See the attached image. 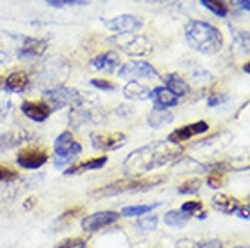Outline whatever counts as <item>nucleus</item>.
<instances>
[{
    "mask_svg": "<svg viewBox=\"0 0 250 248\" xmlns=\"http://www.w3.org/2000/svg\"><path fill=\"white\" fill-rule=\"evenodd\" d=\"M53 7H65V6H83L87 4L85 0H45Z\"/></svg>",
    "mask_w": 250,
    "mask_h": 248,
    "instance_id": "c756f323",
    "label": "nucleus"
},
{
    "mask_svg": "<svg viewBox=\"0 0 250 248\" xmlns=\"http://www.w3.org/2000/svg\"><path fill=\"white\" fill-rule=\"evenodd\" d=\"M19 132H6L4 136L0 138V145H2V149H9V147H15V145H19V143H22L25 140V136L22 134V136H17Z\"/></svg>",
    "mask_w": 250,
    "mask_h": 248,
    "instance_id": "a878e982",
    "label": "nucleus"
},
{
    "mask_svg": "<svg viewBox=\"0 0 250 248\" xmlns=\"http://www.w3.org/2000/svg\"><path fill=\"white\" fill-rule=\"evenodd\" d=\"M150 93H152V91H150L149 87L144 85V83H140V82H129V83L124 87L125 98L134 100V102H142V100L150 98Z\"/></svg>",
    "mask_w": 250,
    "mask_h": 248,
    "instance_id": "6ab92c4d",
    "label": "nucleus"
},
{
    "mask_svg": "<svg viewBox=\"0 0 250 248\" xmlns=\"http://www.w3.org/2000/svg\"><path fill=\"white\" fill-rule=\"evenodd\" d=\"M201 208H203V205H201V201H187V203H183L182 207V212H185V214H196V212H200Z\"/></svg>",
    "mask_w": 250,
    "mask_h": 248,
    "instance_id": "473e14b6",
    "label": "nucleus"
},
{
    "mask_svg": "<svg viewBox=\"0 0 250 248\" xmlns=\"http://www.w3.org/2000/svg\"><path fill=\"white\" fill-rule=\"evenodd\" d=\"M236 248H249V247H236Z\"/></svg>",
    "mask_w": 250,
    "mask_h": 248,
    "instance_id": "79ce46f5",
    "label": "nucleus"
},
{
    "mask_svg": "<svg viewBox=\"0 0 250 248\" xmlns=\"http://www.w3.org/2000/svg\"><path fill=\"white\" fill-rule=\"evenodd\" d=\"M158 205H134V207H125L122 210V216L125 217H138V216H145L149 214L150 210H154Z\"/></svg>",
    "mask_w": 250,
    "mask_h": 248,
    "instance_id": "393cba45",
    "label": "nucleus"
},
{
    "mask_svg": "<svg viewBox=\"0 0 250 248\" xmlns=\"http://www.w3.org/2000/svg\"><path fill=\"white\" fill-rule=\"evenodd\" d=\"M163 183V178H147V176H140V178H125V180L114 181L111 185H105L91 192L94 198H111V196H118L125 192H144L149 190L152 186H158Z\"/></svg>",
    "mask_w": 250,
    "mask_h": 248,
    "instance_id": "7ed1b4c3",
    "label": "nucleus"
},
{
    "mask_svg": "<svg viewBox=\"0 0 250 248\" xmlns=\"http://www.w3.org/2000/svg\"><path fill=\"white\" fill-rule=\"evenodd\" d=\"M182 152L183 149L176 143H149L127 156L124 163V172L127 174V178H140L142 174H147L154 168H160L167 163L174 162L176 158L182 156Z\"/></svg>",
    "mask_w": 250,
    "mask_h": 248,
    "instance_id": "f257e3e1",
    "label": "nucleus"
},
{
    "mask_svg": "<svg viewBox=\"0 0 250 248\" xmlns=\"http://www.w3.org/2000/svg\"><path fill=\"white\" fill-rule=\"evenodd\" d=\"M165 83H167V89H169V91L174 94V96H178V98H180V96H183V94L188 91L187 82L183 80L180 75H176V73L165 76Z\"/></svg>",
    "mask_w": 250,
    "mask_h": 248,
    "instance_id": "4be33fe9",
    "label": "nucleus"
},
{
    "mask_svg": "<svg viewBox=\"0 0 250 248\" xmlns=\"http://www.w3.org/2000/svg\"><path fill=\"white\" fill-rule=\"evenodd\" d=\"M80 248H85V247H80Z\"/></svg>",
    "mask_w": 250,
    "mask_h": 248,
    "instance_id": "37998d69",
    "label": "nucleus"
},
{
    "mask_svg": "<svg viewBox=\"0 0 250 248\" xmlns=\"http://www.w3.org/2000/svg\"><path fill=\"white\" fill-rule=\"evenodd\" d=\"M232 4L238 7V9H241V11H249L250 9L249 0H232Z\"/></svg>",
    "mask_w": 250,
    "mask_h": 248,
    "instance_id": "4c0bfd02",
    "label": "nucleus"
},
{
    "mask_svg": "<svg viewBox=\"0 0 250 248\" xmlns=\"http://www.w3.org/2000/svg\"><path fill=\"white\" fill-rule=\"evenodd\" d=\"M9 62V55L4 53V51H0V63H7Z\"/></svg>",
    "mask_w": 250,
    "mask_h": 248,
    "instance_id": "58836bf2",
    "label": "nucleus"
},
{
    "mask_svg": "<svg viewBox=\"0 0 250 248\" xmlns=\"http://www.w3.org/2000/svg\"><path fill=\"white\" fill-rule=\"evenodd\" d=\"M214 208L223 214H238L239 208H243L245 205H241L238 199L232 198V196H227V194H216L212 199Z\"/></svg>",
    "mask_w": 250,
    "mask_h": 248,
    "instance_id": "2eb2a0df",
    "label": "nucleus"
},
{
    "mask_svg": "<svg viewBox=\"0 0 250 248\" xmlns=\"http://www.w3.org/2000/svg\"><path fill=\"white\" fill-rule=\"evenodd\" d=\"M104 25L116 35H132L134 31L142 29L144 24H142V20L132 17V15H120V17H114L111 20H104Z\"/></svg>",
    "mask_w": 250,
    "mask_h": 248,
    "instance_id": "423d86ee",
    "label": "nucleus"
},
{
    "mask_svg": "<svg viewBox=\"0 0 250 248\" xmlns=\"http://www.w3.org/2000/svg\"><path fill=\"white\" fill-rule=\"evenodd\" d=\"M47 162V152L42 149H24L17 154V163L24 168H40Z\"/></svg>",
    "mask_w": 250,
    "mask_h": 248,
    "instance_id": "9b49d317",
    "label": "nucleus"
},
{
    "mask_svg": "<svg viewBox=\"0 0 250 248\" xmlns=\"http://www.w3.org/2000/svg\"><path fill=\"white\" fill-rule=\"evenodd\" d=\"M196 248H223V243L219 241V239H208V241L198 243Z\"/></svg>",
    "mask_w": 250,
    "mask_h": 248,
    "instance_id": "c9c22d12",
    "label": "nucleus"
},
{
    "mask_svg": "<svg viewBox=\"0 0 250 248\" xmlns=\"http://www.w3.org/2000/svg\"><path fill=\"white\" fill-rule=\"evenodd\" d=\"M35 201H37V199H35V198H29V199H27V201H25V208H33V203H35Z\"/></svg>",
    "mask_w": 250,
    "mask_h": 248,
    "instance_id": "ea45409f",
    "label": "nucleus"
},
{
    "mask_svg": "<svg viewBox=\"0 0 250 248\" xmlns=\"http://www.w3.org/2000/svg\"><path fill=\"white\" fill-rule=\"evenodd\" d=\"M116 219H118V214L113 210L94 212V214L82 219V228L85 232H96V230L105 228L109 225L116 223Z\"/></svg>",
    "mask_w": 250,
    "mask_h": 248,
    "instance_id": "1a4fd4ad",
    "label": "nucleus"
},
{
    "mask_svg": "<svg viewBox=\"0 0 250 248\" xmlns=\"http://www.w3.org/2000/svg\"><path fill=\"white\" fill-rule=\"evenodd\" d=\"M200 185H201L200 180H188V181H185L183 185H180L178 192L180 194H196V192H200Z\"/></svg>",
    "mask_w": 250,
    "mask_h": 248,
    "instance_id": "cd10ccee",
    "label": "nucleus"
},
{
    "mask_svg": "<svg viewBox=\"0 0 250 248\" xmlns=\"http://www.w3.org/2000/svg\"><path fill=\"white\" fill-rule=\"evenodd\" d=\"M198 247V243L190 241V239H182V241L176 243V248H196Z\"/></svg>",
    "mask_w": 250,
    "mask_h": 248,
    "instance_id": "e433bc0d",
    "label": "nucleus"
},
{
    "mask_svg": "<svg viewBox=\"0 0 250 248\" xmlns=\"http://www.w3.org/2000/svg\"><path fill=\"white\" fill-rule=\"evenodd\" d=\"M47 49V42L45 40H38V38H25L24 45L19 49V58L22 60H33L42 56Z\"/></svg>",
    "mask_w": 250,
    "mask_h": 248,
    "instance_id": "4468645a",
    "label": "nucleus"
},
{
    "mask_svg": "<svg viewBox=\"0 0 250 248\" xmlns=\"http://www.w3.org/2000/svg\"><path fill=\"white\" fill-rule=\"evenodd\" d=\"M185 38L187 43L198 53L203 55H216L223 47V37L214 25L192 20L185 27Z\"/></svg>",
    "mask_w": 250,
    "mask_h": 248,
    "instance_id": "f03ea898",
    "label": "nucleus"
},
{
    "mask_svg": "<svg viewBox=\"0 0 250 248\" xmlns=\"http://www.w3.org/2000/svg\"><path fill=\"white\" fill-rule=\"evenodd\" d=\"M4 85V78H2V75H0V87Z\"/></svg>",
    "mask_w": 250,
    "mask_h": 248,
    "instance_id": "a19ab883",
    "label": "nucleus"
},
{
    "mask_svg": "<svg viewBox=\"0 0 250 248\" xmlns=\"http://www.w3.org/2000/svg\"><path fill=\"white\" fill-rule=\"evenodd\" d=\"M4 85H6L7 91L11 93H24L27 85H29V76L24 71H15L4 80Z\"/></svg>",
    "mask_w": 250,
    "mask_h": 248,
    "instance_id": "a211bd4d",
    "label": "nucleus"
},
{
    "mask_svg": "<svg viewBox=\"0 0 250 248\" xmlns=\"http://www.w3.org/2000/svg\"><path fill=\"white\" fill-rule=\"evenodd\" d=\"M207 183H208V186H212V188H221V186L225 185V174L219 172V170H214V172L208 174Z\"/></svg>",
    "mask_w": 250,
    "mask_h": 248,
    "instance_id": "c85d7f7f",
    "label": "nucleus"
},
{
    "mask_svg": "<svg viewBox=\"0 0 250 248\" xmlns=\"http://www.w3.org/2000/svg\"><path fill=\"white\" fill-rule=\"evenodd\" d=\"M17 178H19V174L15 172V170L0 165V183H4V181H15Z\"/></svg>",
    "mask_w": 250,
    "mask_h": 248,
    "instance_id": "2f4dec72",
    "label": "nucleus"
},
{
    "mask_svg": "<svg viewBox=\"0 0 250 248\" xmlns=\"http://www.w3.org/2000/svg\"><path fill=\"white\" fill-rule=\"evenodd\" d=\"M91 85L93 87H98V89H102V91H113L114 85L111 83V82L107 80H98V78H94V80H91Z\"/></svg>",
    "mask_w": 250,
    "mask_h": 248,
    "instance_id": "f704fd0d",
    "label": "nucleus"
},
{
    "mask_svg": "<svg viewBox=\"0 0 250 248\" xmlns=\"http://www.w3.org/2000/svg\"><path fill=\"white\" fill-rule=\"evenodd\" d=\"M83 243L85 241H83L82 237H73V239H65V241H62L57 248H80V247H83Z\"/></svg>",
    "mask_w": 250,
    "mask_h": 248,
    "instance_id": "72a5a7b5",
    "label": "nucleus"
},
{
    "mask_svg": "<svg viewBox=\"0 0 250 248\" xmlns=\"http://www.w3.org/2000/svg\"><path fill=\"white\" fill-rule=\"evenodd\" d=\"M22 112L33 122H45L53 112V107L44 102H24L22 103Z\"/></svg>",
    "mask_w": 250,
    "mask_h": 248,
    "instance_id": "ddd939ff",
    "label": "nucleus"
},
{
    "mask_svg": "<svg viewBox=\"0 0 250 248\" xmlns=\"http://www.w3.org/2000/svg\"><path fill=\"white\" fill-rule=\"evenodd\" d=\"M55 152H57V162H55V167L62 168L63 165H69V163L75 160L76 156L82 152L80 143L73 142V134L65 130L60 136L57 138L55 142Z\"/></svg>",
    "mask_w": 250,
    "mask_h": 248,
    "instance_id": "20e7f679",
    "label": "nucleus"
},
{
    "mask_svg": "<svg viewBox=\"0 0 250 248\" xmlns=\"http://www.w3.org/2000/svg\"><path fill=\"white\" fill-rule=\"evenodd\" d=\"M136 227L144 232H150L158 227V216H145L136 221Z\"/></svg>",
    "mask_w": 250,
    "mask_h": 248,
    "instance_id": "bb28decb",
    "label": "nucleus"
},
{
    "mask_svg": "<svg viewBox=\"0 0 250 248\" xmlns=\"http://www.w3.org/2000/svg\"><path fill=\"white\" fill-rule=\"evenodd\" d=\"M127 136L124 132H94L91 134V143L96 150H116L125 145Z\"/></svg>",
    "mask_w": 250,
    "mask_h": 248,
    "instance_id": "0eeeda50",
    "label": "nucleus"
},
{
    "mask_svg": "<svg viewBox=\"0 0 250 248\" xmlns=\"http://www.w3.org/2000/svg\"><path fill=\"white\" fill-rule=\"evenodd\" d=\"M44 98L49 100L51 103H55L57 107H62L69 105V103H80L82 94L76 89H71V87H55V89L45 91Z\"/></svg>",
    "mask_w": 250,
    "mask_h": 248,
    "instance_id": "6e6552de",
    "label": "nucleus"
},
{
    "mask_svg": "<svg viewBox=\"0 0 250 248\" xmlns=\"http://www.w3.org/2000/svg\"><path fill=\"white\" fill-rule=\"evenodd\" d=\"M188 217L190 216L182 210H169L165 214V217H163V221H165V225H169V227L182 228V227H185L188 223Z\"/></svg>",
    "mask_w": 250,
    "mask_h": 248,
    "instance_id": "5701e85b",
    "label": "nucleus"
},
{
    "mask_svg": "<svg viewBox=\"0 0 250 248\" xmlns=\"http://www.w3.org/2000/svg\"><path fill=\"white\" fill-rule=\"evenodd\" d=\"M201 4L210 9V11L216 15V17H227L229 15V6L223 0H201Z\"/></svg>",
    "mask_w": 250,
    "mask_h": 248,
    "instance_id": "b1692460",
    "label": "nucleus"
},
{
    "mask_svg": "<svg viewBox=\"0 0 250 248\" xmlns=\"http://www.w3.org/2000/svg\"><path fill=\"white\" fill-rule=\"evenodd\" d=\"M118 75L122 78H131L132 82H136L138 78H156L158 71L149 62L144 60H132L127 62L125 65H122L118 71Z\"/></svg>",
    "mask_w": 250,
    "mask_h": 248,
    "instance_id": "39448f33",
    "label": "nucleus"
},
{
    "mask_svg": "<svg viewBox=\"0 0 250 248\" xmlns=\"http://www.w3.org/2000/svg\"><path fill=\"white\" fill-rule=\"evenodd\" d=\"M107 163V156H100V158H93V160H87L83 163H76V165H71L69 168H65V176H73V174L83 172V170H94V168H102Z\"/></svg>",
    "mask_w": 250,
    "mask_h": 248,
    "instance_id": "aec40b11",
    "label": "nucleus"
},
{
    "mask_svg": "<svg viewBox=\"0 0 250 248\" xmlns=\"http://www.w3.org/2000/svg\"><path fill=\"white\" fill-rule=\"evenodd\" d=\"M207 130H208V124H207V122H196V124H190V125H185V127L176 129L169 136V142L180 145L182 142H187V140H190L192 136L203 134Z\"/></svg>",
    "mask_w": 250,
    "mask_h": 248,
    "instance_id": "f8f14e48",
    "label": "nucleus"
},
{
    "mask_svg": "<svg viewBox=\"0 0 250 248\" xmlns=\"http://www.w3.org/2000/svg\"><path fill=\"white\" fill-rule=\"evenodd\" d=\"M91 65L98 71H105V73H114V69L120 65V58L114 51H107L104 55L96 56L91 60Z\"/></svg>",
    "mask_w": 250,
    "mask_h": 248,
    "instance_id": "dca6fc26",
    "label": "nucleus"
},
{
    "mask_svg": "<svg viewBox=\"0 0 250 248\" xmlns=\"http://www.w3.org/2000/svg\"><path fill=\"white\" fill-rule=\"evenodd\" d=\"M120 49L131 56H145L152 51V45L144 37H131L129 40H114Z\"/></svg>",
    "mask_w": 250,
    "mask_h": 248,
    "instance_id": "9d476101",
    "label": "nucleus"
},
{
    "mask_svg": "<svg viewBox=\"0 0 250 248\" xmlns=\"http://www.w3.org/2000/svg\"><path fill=\"white\" fill-rule=\"evenodd\" d=\"M172 120H174L172 112H169L167 109H158L156 107V109L149 114L147 124H149L150 127H154V129H162V127H165V125H169Z\"/></svg>",
    "mask_w": 250,
    "mask_h": 248,
    "instance_id": "412c9836",
    "label": "nucleus"
},
{
    "mask_svg": "<svg viewBox=\"0 0 250 248\" xmlns=\"http://www.w3.org/2000/svg\"><path fill=\"white\" fill-rule=\"evenodd\" d=\"M150 98L154 100V105L158 109H169V107L178 105V96H174L167 87H156L150 93Z\"/></svg>",
    "mask_w": 250,
    "mask_h": 248,
    "instance_id": "f3484780",
    "label": "nucleus"
},
{
    "mask_svg": "<svg viewBox=\"0 0 250 248\" xmlns=\"http://www.w3.org/2000/svg\"><path fill=\"white\" fill-rule=\"evenodd\" d=\"M11 111V100L7 94H0V122L6 118Z\"/></svg>",
    "mask_w": 250,
    "mask_h": 248,
    "instance_id": "7c9ffc66",
    "label": "nucleus"
}]
</instances>
